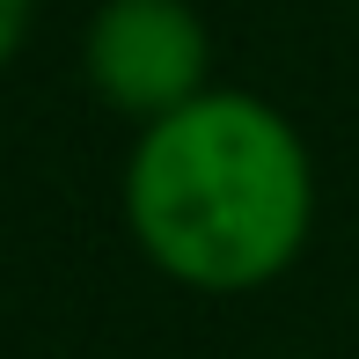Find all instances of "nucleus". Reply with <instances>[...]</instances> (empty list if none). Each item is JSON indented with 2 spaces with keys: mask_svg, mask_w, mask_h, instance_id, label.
<instances>
[{
  "mask_svg": "<svg viewBox=\"0 0 359 359\" xmlns=\"http://www.w3.org/2000/svg\"><path fill=\"white\" fill-rule=\"evenodd\" d=\"M308 133L257 88H205L140 125L118 169V213L147 264L184 293H264L316 235Z\"/></svg>",
  "mask_w": 359,
  "mask_h": 359,
  "instance_id": "1",
  "label": "nucleus"
},
{
  "mask_svg": "<svg viewBox=\"0 0 359 359\" xmlns=\"http://www.w3.org/2000/svg\"><path fill=\"white\" fill-rule=\"evenodd\" d=\"M81 81L110 118L154 125L213 88V29L191 0H95L81 22Z\"/></svg>",
  "mask_w": 359,
  "mask_h": 359,
  "instance_id": "2",
  "label": "nucleus"
},
{
  "mask_svg": "<svg viewBox=\"0 0 359 359\" xmlns=\"http://www.w3.org/2000/svg\"><path fill=\"white\" fill-rule=\"evenodd\" d=\"M29 22H37V0H0V74H8L15 59H22Z\"/></svg>",
  "mask_w": 359,
  "mask_h": 359,
  "instance_id": "3",
  "label": "nucleus"
},
{
  "mask_svg": "<svg viewBox=\"0 0 359 359\" xmlns=\"http://www.w3.org/2000/svg\"><path fill=\"white\" fill-rule=\"evenodd\" d=\"M286 359H330V352H286Z\"/></svg>",
  "mask_w": 359,
  "mask_h": 359,
  "instance_id": "4",
  "label": "nucleus"
},
{
  "mask_svg": "<svg viewBox=\"0 0 359 359\" xmlns=\"http://www.w3.org/2000/svg\"><path fill=\"white\" fill-rule=\"evenodd\" d=\"M352 8H359V0H352Z\"/></svg>",
  "mask_w": 359,
  "mask_h": 359,
  "instance_id": "5",
  "label": "nucleus"
}]
</instances>
